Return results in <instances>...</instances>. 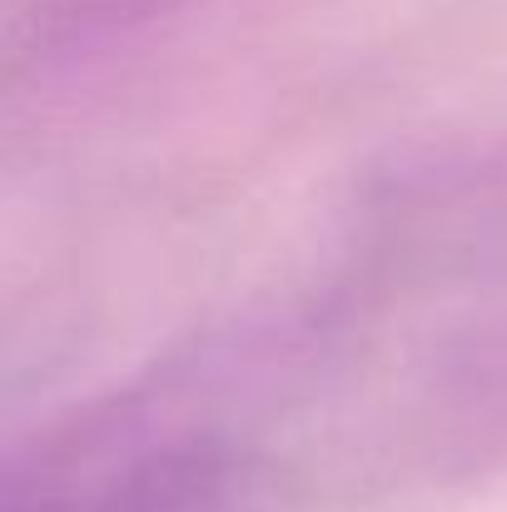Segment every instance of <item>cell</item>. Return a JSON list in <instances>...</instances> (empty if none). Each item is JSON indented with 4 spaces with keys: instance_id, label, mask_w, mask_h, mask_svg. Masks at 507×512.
Instances as JSON below:
<instances>
[{
    "instance_id": "1",
    "label": "cell",
    "mask_w": 507,
    "mask_h": 512,
    "mask_svg": "<svg viewBox=\"0 0 507 512\" xmlns=\"http://www.w3.org/2000/svg\"><path fill=\"white\" fill-rule=\"evenodd\" d=\"M5 512H249V468L209 428L115 408L15 473Z\"/></svg>"
},
{
    "instance_id": "4",
    "label": "cell",
    "mask_w": 507,
    "mask_h": 512,
    "mask_svg": "<svg viewBox=\"0 0 507 512\" xmlns=\"http://www.w3.org/2000/svg\"><path fill=\"white\" fill-rule=\"evenodd\" d=\"M174 0H30V20L40 40H75V35H95V30H115L130 25L140 15H155Z\"/></svg>"
},
{
    "instance_id": "3",
    "label": "cell",
    "mask_w": 507,
    "mask_h": 512,
    "mask_svg": "<svg viewBox=\"0 0 507 512\" xmlns=\"http://www.w3.org/2000/svg\"><path fill=\"white\" fill-rule=\"evenodd\" d=\"M438 408L458 428L507 433V324L463 343L458 358L438 368Z\"/></svg>"
},
{
    "instance_id": "2",
    "label": "cell",
    "mask_w": 507,
    "mask_h": 512,
    "mask_svg": "<svg viewBox=\"0 0 507 512\" xmlns=\"http://www.w3.org/2000/svg\"><path fill=\"white\" fill-rule=\"evenodd\" d=\"M378 259L403 274H507V140L413 170L378 204Z\"/></svg>"
}]
</instances>
